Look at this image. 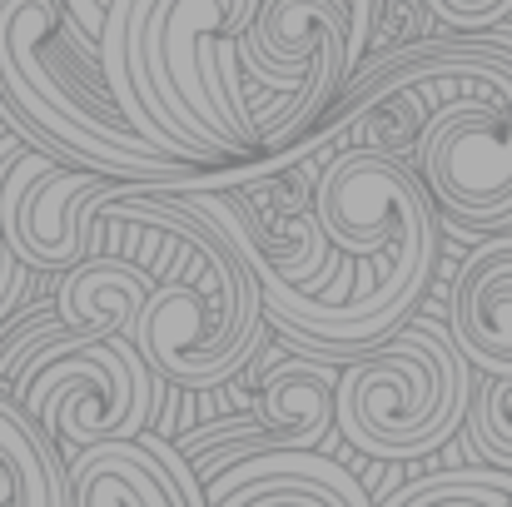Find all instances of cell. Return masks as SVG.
Here are the masks:
<instances>
[{"label":"cell","mask_w":512,"mask_h":507,"mask_svg":"<svg viewBox=\"0 0 512 507\" xmlns=\"http://www.w3.org/2000/svg\"><path fill=\"white\" fill-rule=\"evenodd\" d=\"M448 338L488 378H512V239H488L453 279Z\"/></svg>","instance_id":"cell-9"},{"label":"cell","mask_w":512,"mask_h":507,"mask_svg":"<svg viewBox=\"0 0 512 507\" xmlns=\"http://www.w3.org/2000/svg\"><path fill=\"white\" fill-rule=\"evenodd\" d=\"M10 398L65 448L85 453L110 438H140L155 418V373L130 338L70 334L45 343Z\"/></svg>","instance_id":"cell-7"},{"label":"cell","mask_w":512,"mask_h":507,"mask_svg":"<svg viewBox=\"0 0 512 507\" xmlns=\"http://www.w3.org/2000/svg\"><path fill=\"white\" fill-rule=\"evenodd\" d=\"M120 179L25 150L0 189V234L25 269L65 274L90 259V219Z\"/></svg>","instance_id":"cell-8"},{"label":"cell","mask_w":512,"mask_h":507,"mask_svg":"<svg viewBox=\"0 0 512 507\" xmlns=\"http://www.w3.org/2000/svg\"><path fill=\"white\" fill-rule=\"evenodd\" d=\"M473 403V368L448 329L418 319L348 358L334 388V428L383 463L443 448Z\"/></svg>","instance_id":"cell-6"},{"label":"cell","mask_w":512,"mask_h":507,"mask_svg":"<svg viewBox=\"0 0 512 507\" xmlns=\"http://www.w3.org/2000/svg\"><path fill=\"white\" fill-rule=\"evenodd\" d=\"M259 0H110L100 25V80L125 120L170 160H254L259 130L234 75V40Z\"/></svg>","instance_id":"cell-2"},{"label":"cell","mask_w":512,"mask_h":507,"mask_svg":"<svg viewBox=\"0 0 512 507\" xmlns=\"http://www.w3.org/2000/svg\"><path fill=\"white\" fill-rule=\"evenodd\" d=\"M508 498L512 478L488 468H458V473H433V478L408 483L383 507H508Z\"/></svg>","instance_id":"cell-14"},{"label":"cell","mask_w":512,"mask_h":507,"mask_svg":"<svg viewBox=\"0 0 512 507\" xmlns=\"http://www.w3.org/2000/svg\"><path fill=\"white\" fill-rule=\"evenodd\" d=\"M339 368L324 358H284L259 378V418L274 453H314L334 433Z\"/></svg>","instance_id":"cell-11"},{"label":"cell","mask_w":512,"mask_h":507,"mask_svg":"<svg viewBox=\"0 0 512 507\" xmlns=\"http://www.w3.org/2000/svg\"><path fill=\"white\" fill-rule=\"evenodd\" d=\"M174 209V249L170 274L150 289L130 343L150 363L155 378L174 388H219L234 378L264 343V289L234 239L199 214L179 184H155Z\"/></svg>","instance_id":"cell-5"},{"label":"cell","mask_w":512,"mask_h":507,"mask_svg":"<svg viewBox=\"0 0 512 507\" xmlns=\"http://www.w3.org/2000/svg\"><path fill=\"white\" fill-rule=\"evenodd\" d=\"M15 169V160H10V150H0V189H5V174ZM30 274L35 269H25L20 259H15V249L5 244V234H0V324L15 314V304L25 299V289H30Z\"/></svg>","instance_id":"cell-18"},{"label":"cell","mask_w":512,"mask_h":507,"mask_svg":"<svg viewBox=\"0 0 512 507\" xmlns=\"http://www.w3.org/2000/svg\"><path fill=\"white\" fill-rule=\"evenodd\" d=\"M0 125H10V130H15V135H20L30 150H40V155H55V145H50V140H45V135H40L30 120H25V115H20V110L5 100V90H0ZM55 160H60V155H55ZM60 165H65V160H60Z\"/></svg>","instance_id":"cell-19"},{"label":"cell","mask_w":512,"mask_h":507,"mask_svg":"<svg viewBox=\"0 0 512 507\" xmlns=\"http://www.w3.org/2000/svg\"><path fill=\"white\" fill-rule=\"evenodd\" d=\"M0 90L75 169L120 184H204L209 169L160 155L100 80V45L65 0H0Z\"/></svg>","instance_id":"cell-4"},{"label":"cell","mask_w":512,"mask_h":507,"mask_svg":"<svg viewBox=\"0 0 512 507\" xmlns=\"http://www.w3.org/2000/svg\"><path fill=\"white\" fill-rule=\"evenodd\" d=\"M468 433L483 458L512 473V378H488L468 403Z\"/></svg>","instance_id":"cell-15"},{"label":"cell","mask_w":512,"mask_h":507,"mask_svg":"<svg viewBox=\"0 0 512 507\" xmlns=\"http://www.w3.org/2000/svg\"><path fill=\"white\" fill-rule=\"evenodd\" d=\"M150 289H155V279L135 259L90 254V259H80L75 269L60 274V284H55V314L75 334L130 338L145 299H150Z\"/></svg>","instance_id":"cell-10"},{"label":"cell","mask_w":512,"mask_h":507,"mask_svg":"<svg viewBox=\"0 0 512 507\" xmlns=\"http://www.w3.org/2000/svg\"><path fill=\"white\" fill-rule=\"evenodd\" d=\"M70 507H184V493L140 438H110L70 458Z\"/></svg>","instance_id":"cell-12"},{"label":"cell","mask_w":512,"mask_h":507,"mask_svg":"<svg viewBox=\"0 0 512 507\" xmlns=\"http://www.w3.org/2000/svg\"><path fill=\"white\" fill-rule=\"evenodd\" d=\"M65 334H70V324H65L55 309H50V314H35L30 324H20L15 334L0 343V383L10 388V383L20 378V368H25L45 343H55V338H65Z\"/></svg>","instance_id":"cell-16"},{"label":"cell","mask_w":512,"mask_h":507,"mask_svg":"<svg viewBox=\"0 0 512 507\" xmlns=\"http://www.w3.org/2000/svg\"><path fill=\"white\" fill-rule=\"evenodd\" d=\"M179 194L234 239V249L244 254V264L254 269V279L264 289L269 324H279L314 358L348 363L363 348H373L378 338H388L418 309L433 259H438V229H433V204H428L423 179L403 160L368 150V145L339 150L319 169V184L309 199L334 254L353 259V284L339 304H319L309 289L289 284L264 259V249L229 189H214L204 179V184H179Z\"/></svg>","instance_id":"cell-1"},{"label":"cell","mask_w":512,"mask_h":507,"mask_svg":"<svg viewBox=\"0 0 512 507\" xmlns=\"http://www.w3.org/2000/svg\"><path fill=\"white\" fill-rule=\"evenodd\" d=\"M453 30H493L512 15V0H423Z\"/></svg>","instance_id":"cell-17"},{"label":"cell","mask_w":512,"mask_h":507,"mask_svg":"<svg viewBox=\"0 0 512 507\" xmlns=\"http://www.w3.org/2000/svg\"><path fill=\"white\" fill-rule=\"evenodd\" d=\"M408 85L428 120L408 160L428 204L458 229H498L512 219V30L493 25L468 40H413L358 70L334 110L368 90Z\"/></svg>","instance_id":"cell-3"},{"label":"cell","mask_w":512,"mask_h":507,"mask_svg":"<svg viewBox=\"0 0 512 507\" xmlns=\"http://www.w3.org/2000/svg\"><path fill=\"white\" fill-rule=\"evenodd\" d=\"M0 507H70V463L0 383Z\"/></svg>","instance_id":"cell-13"}]
</instances>
